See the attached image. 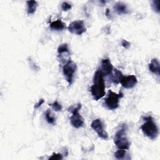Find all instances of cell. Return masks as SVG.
<instances>
[{
  "label": "cell",
  "mask_w": 160,
  "mask_h": 160,
  "mask_svg": "<svg viewBox=\"0 0 160 160\" xmlns=\"http://www.w3.org/2000/svg\"><path fill=\"white\" fill-rule=\"evenodd\" d=\"M91 92L94 100L98 101L106 94L104 76L100 69L96 70L93 77V84L91 87Z\"/></svg>",
  "instance_id": "cell-1"
},
{
  "label": "cell",
  "mask_w": 160,
  "mask_h": 160,
  "mask_svg": "<svg viewBox=\"0 0 160 160\" xmlns=\"http://www.w3.org/2000/svg\"><path fill=\"white\" fill-rule=\"evenodd\" d=\"M145 122L141 126V129L143 134L151 139H155L159 134V129L151 116L142 117Z\"/></svg>",
  "instance_id": "cell-2"
},
{
  "label": "cell",
  "mask_w": 160,
  "mask_h": 160,
  "mask_svg": "<svg viewBox=\"0 0 160 160\" xmlns=\"http://www.w3.org/2000/svg\"><path fill=\"white\" fill-rule=\"evenodd\" d=\"M127 129V125L123 124L120 129H119L114 135V142L118 149L128 150L130 147L131 143L128 140L126 134Z\"/></svg>",
  "instance_id": "cell-3"
},
{
  "label": "cell",
  "mask_w": 160,
  "mask_h": 160,
  "mask_svg": "<svg viewBox=\"0 0 160 160\" xmlns=\"http://www.w3.org/2000/svg\"><path fill=\"white\" fill-rule=\"evenodd\" d=\"M123 97V94L119 92L117 94L111 90L108 91L107 97L104 99L106 106L110 110H114L118 108L119 99Z\"/></svg>",
  "instance_id": "cell-4"
},
{
  "label": "cell",
  "mask_w": 160,
  "mask_h": 160,
  "mask_svg": "<svg viewBox=\"0 0 160 160\" xmlns=\"http://www.w3.org/2000/svg\"><path fill=\"white\" fill-rule=\"evenodd\" d=\"M77 70V65L72 61H69L62 67L64 76L69 85L72 83L74 74Z\"/></svg>",
  "instance_id": "cell-5"
},
{
  "label": "cell",
  "mask_w": 160,
  "mask_h": 160,
  "mask_svg": "<svg viewBox=\"0 0 160 160\" xmlns=\"http://www.w3.org/2000/svg\"><path fill=\"white\" fill-rule=\"evenodd\" d=\"M81 108V104H78L75 108L71 109L72 115L70 117V122L71 125L75 128H79L82 127L84 121L83 118L79 113V111Z\"/></svg>",
  "instance_id": "cell-6"
},
{
  "label": "cell",
  "mask_w": 160,
  "mask_h": 160,
  "mask_svg": "<svg viewBox=\"0 0 160 160\" xmlns=\"http://www.w3.org/2000/svg\"><path fill=\"white\" fill-rule=\"evenodd\" d=\"M91 127L98 134L100 138L104 140L108 139V134L106 131L104 123L101 119L98 118L93 120L91 124Z\"/></svg>",
  "instance_id": "cell-7"
},
{
  "label": "cell",
  "mask_w": 160,
  "mask_h": 160,
  "mask_svg": "<svg viewBox=\"0 0 160 160\" xmlns=\"http://www.w3.org/2000/svg\"><path fill=\"white\" fill-rule=\"evenodd\" d=\"M68 29L71 33L77 35H81L86 31L84 22L82 20H76L72 22L69 25Z\"/></svg>",
  "instance_id": "cell-8"
},
{
  "label": "cell",
  "mask_w": 160,
  "mask_h": 160,
  "mask_svg": "<svg viewBox=\"0 0 160 160\" xmlns=\"http://www.w3.org/2000/svg\"><path fill=\"white\" fill-rule=\"evenodd\" d=\"M120 82L123 88L126 89H131L136 86L138 80L134 75H129L123 76Z\"/></svg>",
  "instance_id": "cell-9"
},
{
  "label": "cell",
  "mask_w": 160,
  "mask_h": 160,
  "mask_svg": "<svg viewBox=\"0 0 160 160\" xmlns=\"http://www.w3.org/2000/svg\"><path fill=\"white\" fill-rule=\"evenodd\" d=\"M100 69L103 76H108L112 72L113 70V66L109 59H102Z\"/></svg>",
  "instance_id": "cell-10"
},
{
  "label": "cell",
  "mask_w": 160,
  "mask_h": 160,
  "mask_svg": "<svg viewBox=\"0 0 160 160\" xmlns=\"http://www.w3.org/2000/svg\"><path fill=\"white\" fill-rule=\"evenodd\" d=\"M110 76V80L112 82H113L115 84H118L120 83L121 80L122 79V77L124 76L121 71L118 70L116 68H113V70L112 72L109 74Z\"/></svg>",
  "instance_id": "cell-11"
},
{
  "label": "cell",
  "mask_w": 160,
  "mask_h": 160,
  "mask_svg": "<svg viewBox=\"0 0 160 160\" xmlns=\"http://www.w3.org/2000/svg\"><path fill=\"white\" fill-rule=\"evenodd\" d=\"M149 69L151 72L159 76V62L157 59H151V62L149 64Z\"/></svg>",
  "instance_id": "cell-12"
},
{
  "label": "cell",
  "mask_w": 160,
  "mask_h": 160,
  "mask_svg": "<svg viewBox=\"0 0 160 160\" xmlns=\"http://www.w3.org/2000/svg\"><path fill=\"white\" fill-rule=\"evenodd\" d=\"M114 9L118 14L128 13V9L126 4L122 2H118L114 6Z\"/></svg>",
  "instance_id": "cell-13"
},
{
  "label": "cell",
  "mask_w": 160,
  "mask_h": 160,
  "mask_svg": "<svg viewBox=\"0 0 160 160\" xmlns=\"http://www.w3.org/2000/svg\"><path fill=\"white\" fill-rule=\"evenodd\" d=\"M50 28L54 31H62L66 28V25L61 20L58 19L50 23Z\"/></svg>",
  "instance_id": "cell-14"
},
{
  "label": "cell",
  "mask_w": 160,
  "mask_h": 160,
  "mask_svg": "<svg viewBox=\"0 0 160 160\" xmlns=\"http://www.w3.org/2000/svg\"><path fill=\"white\" fill-rule=\"evenodd\" d=\"M27 2V13L28 14H34L38 7V2L36 1H28Z\"/></svg>",
  "instance_id": "cell-15"
},
{
  "label": "cell",
  "mask_w": 160,
  "mask_h": 160,
  "mask_svg": "<svg viewBox=\"0 0 160 160\" xmlns=\"http://www.w3.org/2000/svg\"><path fill=\"white\" fill-rule=\"evenodd\" d=\"M45 118L47 121V122L49 124L54 125L56 122V118L52 114L51 111L49 109H48L45 112Z\"/></svg>",
  "instance_id": "cell-16"
},
{
  "label": "cell",
  "mask_w": 160,
  "mask_h": 160,
  "mask_svg": "<svg viewBox=\"0 0 160 160\" xmlns=\"http://www.w3.org/2000/svg\"><path fill=\"white\" fill-rule=\"evenodd\" d=\"M126 154V149H119L115 153H114V156L116 159H122L124 158Z\"/></svg>",
  "instance_id": "cell-17"
},
{
  "label": "cell",
  "mask_w": 160,
  "mask_h": 160,
  "mask_svg": "<svg viewBox=\"0 0 160 160\" xmlns=\"http://www.w3.org/2000/svg\"><path fill=\"white\" fill-rule=\"evenodd\" d=\"M69 52V48H68V45L67 44H61L58 48V54L62 53V52Z\"/></svg>",
  "instance_id": "cell-18"
},
{
  "label": "cell",
  "mask_w": 160,
  "mask_h": 160,
  "mask_svg": "<svg viewBox=\"0 0 160 160\" xmlns=\"http://www.w3.org/2000/svg\"><path fill=\"white\" fill-rule=\"evenodd\" d=\"M49 106H51L52 108V109L56 111H61L62 110L61 104H59L57 101H54L51 104H49Z\"/></svg>",
  "instance_id": "cell-19"
},
{
  "label": "cell",
  "mask_w": 160,
  "mask_h": 160,
  "mask_svg": "<svg viewBox=\"0 0 160 160\" xmlns=\"http://www.w3.org/2000/svg\"><path fill=\"white\" fill-rule=\"evenodd\" d=\"M159 1H152L151 6L154 11L157 13H159Z\"/></svg>",
  "instance_id": "cell-20"
},
{
  "label": "cell",
  "mask_w": 160,
  "mask_h": 160,
  "mask_svg": "<svg viewBox=\"0 0 160 160\" xmlns=\"http://www.w3.org/2000/svg\"><path fill=\"white\" fill-rule=\"evenodd\" d=\"M61 8L64 11H68L71 9V5L67 2H63L61 4Z\"/></svg>",
  "instance_id": "cell-21"
},
{
  "label": "cell",
  "mask_w": 160,
  "mask_h": 160,
  "mask_svg": "<svg viewBox=\"0 0 160 160\" xmlns=\"http://www.w3.org/2000/svg\"><path fill=\"white\" fill-rule=\"evenodd\" d=\"M63 158L62 155L60 153H52L51 156L49 158V159H62Z\"/></svg>",
  "instance_id": "cell-22"
},
{
  "label": "cell",
  "mask_w": 160,
  "mask_h": 160,
  "mask_svg": "<svg viewBox=\"0 0 160 160\" xmlns=\"http://www.w3.org/2000/svg\"><path fill=\"white\" fill-rule=\"evenodd\" d=\"M121 44H122V46L124 48H128L130 46V43H129V42H128V41H127L126 40H124V39H123V40L122 41Z\"/></svg>",
  "instance_id": "cell-23"
},
{
  "label": "cell",
  "mask_w": 160,
  "mask_h": 160,
  "mask_svg": "<svg viewBox=\"0 0 160 160\" xmlns=\"http://www.w3.org/2000/svg\"><path fill=\"white\" fill-rule=\"evenodd\" d=\"M43 102H44V99H40L37 103L35 104V105H34V108H35V109H38V108H39V107L42 105V104Z\"/></svg>",
  "instance_id": "cell-24"
},
{
  "label": "cell",
  "mask_w": 160,
  "mask_h": 160,
  "mask_svg": "<svg viewBox=\"0 0 160 160\" xmlns=\"http://www.w3.org/2000/svg\"><path fill=\"white\" fill-rule=\"evenodd\" d=\"M106 15L107 16H108L109 15V9H106Z\"/></svg>",
  "instance_id": "cell-25"
}]
</instances>
